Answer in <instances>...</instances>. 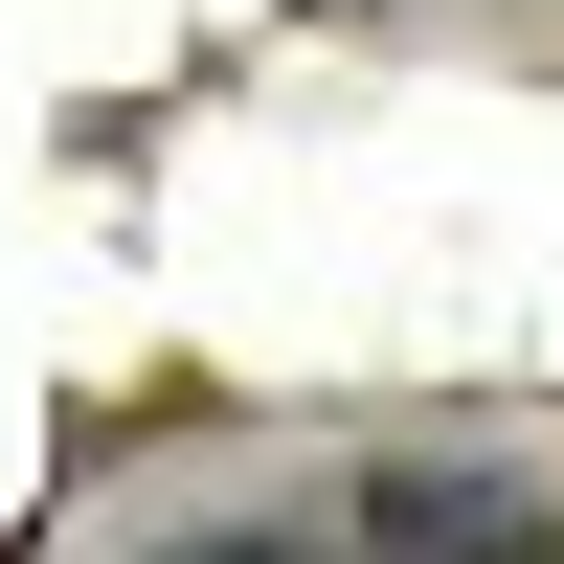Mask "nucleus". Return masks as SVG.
Masks as SVG:
<instances>
[{"label":"nucleus","instance_id":"f257e3e1","mask_svg":"<svg viewBox=\"0 0 564 564\" xmlns=\"http://www.w3.org/2000/svg\"><path fill=\"white\" fill-rule=\"evenodd\" d=\"M361 564H564V475H520V452H384L361 475Z\"/></svg>","mask_w":564,"mask_h":564},{"label":"nucleus","instance_id":"f03ea898","mask_svg":"<svg viewBox=\"0 0 564 564\" xmlns=\"http://www.w3.org/2000/svg\"><path fill=\"white\" fill-rule=\"evenodd\" d=\"M159 564H316V542H249V520H226V542H159Z\"/></svg>","mask_w":564,"mask_h":564}]
</instances>
